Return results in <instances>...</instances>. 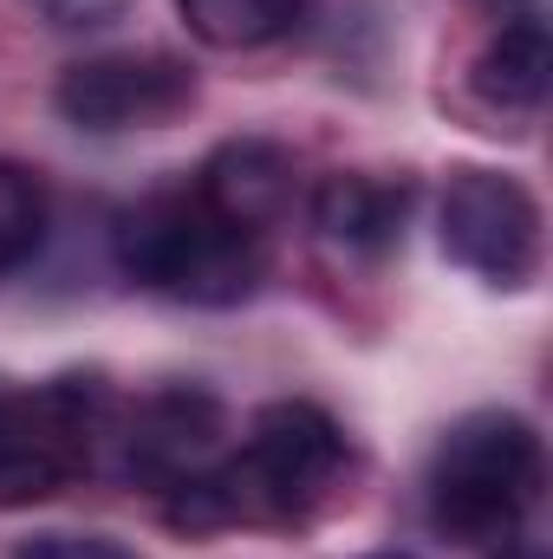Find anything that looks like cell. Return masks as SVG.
I'll list each match as a JSON object with an SVG mask.
<instances>
[{"instance_id": "8fae6325", "label": "cell", "mask_w": 553, "mask_h": 559, "mask_svg": "<svg viewBox=\"0 0 553 559\" xmlns=\"http://www.w3.org/2000/svg\"><path fill=\"white\" fill-rule=\"evenodd\" d=\"M39 228H46V202H39V182L13 163H0V274H13L33 248H39Z\"/></svg>"}, {"instance_id": "7a4b0ae2", "label": "cell", "mask_w": 553, "mask_h": 559, "mask_svg": "<svg viewBox=\"0 0 553 559\" xmlns=\"http://www.w3.org/2000/svg\"><path fill=\"white\" fill-rule=\"evenodd\" d=\"M118 267L189 306H242L268 274V248L228 228L202 195H150L118 222Z\"/></svg>"}, {"instance_id": "5b68a950", "label": "cell", "mask_w": 553, "mask_h": 559, "mask_svg": "<svg viewBox=\"0 0 553 559\" xmlns=\"http://www.w3.org/2000/svg\"><path fill=\"white\" fill-rule=\"evenodd\" d=\"M52 105L79 131H150L196 105V79L163 52H105L66 66Z\"/></svg>"}, {"instance_id": "8992f818", "label": "cell", "mask_w": 553, "mask_h": 559, "mask_svg": "<svg viewBox=\"0 0 553 559\" xmlns=\"http://www.w3.org/2000/svg\"><path fill=\"white\" fill-rule=\"evenodd\" d=\"M222 436H228V417H222V404L209 391H196V384L156 391L125 429V468L138 481H150L156 495H169V488L209 475L228 455Z\"/></svg>"}, {"instance_id": "277c9868", "label": "cell", "mask_w": 553, "mask_h": 559, "mask_svg": "<svg viewBox=\"0 0 553 559\" xmlns=\"http://www.w3.org/2000/svg\"><path fill=\"white\" fill-rule=\"evenodd\" d=\"M443 254L489 286L541 274V202L502 169H456L443 189Z\"/></svg>"}, {"instance_id": "5bb4252c", "label": "cell", "mask_w": 553, "mask_h": 559, "mask_svg": "<svg viewBox=\"0 0 553 559\" xmlns=\"http://www.w3.org/2000/svg\"><path fill=\"white\" fill-rule=\"evenodd\" d=\"M365 559H411V554H365Z\"/></svg>"}, {"instance_id": "30bf717a", "label": "cell", "mask_w": 553, "mask_h": 559, "mask_svg": "<svg viewBox=\"0 0 553 559\" xmlns=\"http://www.w3.org/2000/svg\"><path fill=\"white\" fill-rule=\"evenodd\" d=\"M183 26L215 52H255L299 26L306 0H176Z\"/></svg>"}, {"instance_id": "3957f363", "label": "cell", "mask_w": 553, "mask_h": 559, "mask_svg": "<svg viewBox=\"0 0 553 559\" xmlns=\"http://www.w3.org/2000/svg\"><path fill=\"white\" fill-rule=\"evenodd\" d=\"M111 429L98 378H52L33 391L0 384V508H33L92 468Z\"/></svg>"}, {"instance_id": "9c48e42d", "label": "cell", "mask_w": 553, "mask_h": 559, "mask_svg": "<svg viewBox=\"0 0 553 559\" xmlns=\"http://www.w3.org/2000/svg\"><path fill=\"white\" fill-rule=\"evenodd\" d=\"M548 79H553V46L534 13H515L495 33V46L475 59V92L502 111H534L548 98Z\"/></svg>"}, {"instance_id": "ba28073f", "label": "cell", "mask_w": 553, "mask_h": 559, "mask_svg": "<svg viewBox=\"0 0 553 559\" xmlns=\"http://www.w3.org/2000/svg\"><path fill=\"white\" fill-rule=\"evenodd\" d=\"M411 189H391L378 176H326L313 189V228L345 254H385L404 235Z\"/></svg>"}, {"instance_id": "52a82bcc", "label": "cell", "mask_w": 553, "mask_h": 559, "mask_svg": "<svg viewBox=\"0 0 553 559\" xmlns=\"http://www.w3.org/2000/svg\"><path fill=\"white\" fill-rule=\"evenodd\" d=\"M196 195H202L228 228L268 235L280 215L293 209V156L268 138H235L202 163Z\"/></svg>"}, {"instance_id": "6da1fadb", "label": "cell", "mask_w": 553, "mask_h": 559, "mask_svg": "<svg viewBox=\"0 0 553 559\" xmlns=\"http://www.w3.org/2000/svg\"><path fill=\"white\" fill-rule=\"evenodd\" d=\"M541 475H548V455H541L534 423L515 411H475L436 442L430 521L469 547L508 540L541 501Z\"/></svg>"}, {"instance_id": "4fadbf2b", "label": "cell", "mask_w": 553, "mask_h": 559, "mask_svg": "<svg viewBox=\"0 0 553 559\" xmlns=\"http://www.w3.org/2000/svg\"><path fill=\"white\" fill-rule=\"evenodd\" d=\"M33 13H46L52 26H105L125 13V0H26Z\"/></svg>"}, {"instance_id": "7c38bea8", "label": "cell", "mask_w": 553, "mask_h": 559, "mask_svg": "<svg viewBox=\"0 0 553 559\" xmlns=\"http://www.w3.org/2000/svg\"><path fill=\"white\" fill-rule=\"evenodd\" d=\"M13 559H138V554H125L118 540H98V534H39Z\"/></svg>"}]
</instances>
